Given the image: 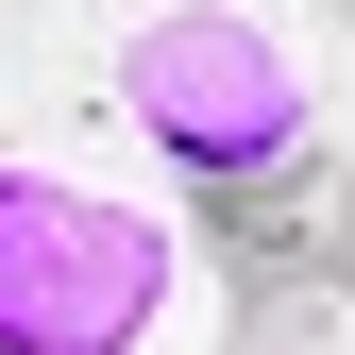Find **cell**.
I'll return each instance as SVG.
<instances>
[{
	"instance_id": "obj_3",
	"label": "cell",
	"mask_w": 355,
	"mask_h": 355,
	"mask_svg": "<svg viewBox=\"0 0 355 355\" xmlns=\"http://www.w3.org/2000/svg\"><path fill=\"white\" fill-rule=\"evenodd\" d=\"M322 338H338V288H322V271H237L220 355H322Z\"/></svg>"
},
{
	"instance_id": "obj_4",
	"label": "cell",
	"mask_w": 355,
	"mask_h": 355,
	"mask_svg": "<svg viewBox=\"0 0 355 355\" xmlns=\"http://www.w3.org/2000/svg\"><path fill=\"white\" fill-rule=\"evenodd\" d=\"M322 17H338V34H355V0H322Z\"/></svg>"
},
{
	"instance_id": "obj_1",
	"label": "cell",
	"mask_w": 355,
	"mask_h": 355,
	"mask_svg": "<svg viewBox=\"0 0 355 355\" xmlns=\"http://www.w3.org/2000/svg\"><path fill=\"white\" fill-rule=\"evenodd\" d=\"M187 304V220L119 203L85 169L0 153V355H153V322Z\"/></svg>"
},
{
	"instance_id": "obj_2",
	"label": "cell",
	"mask_w": 355,
	"mask_h": 355,
	"mask_svg": "<svg viewBox=\"0 0 355 355\" xmlns=\"http://www.w3.org/2000/svg\"><path fill=\"white\" fill-rule=\"evenodd\" d=\"M119 119L169 169H203V187H288L322 102H304V51L254 0H169V17L119 34Z\"/></svg>"
}]
</instances>
